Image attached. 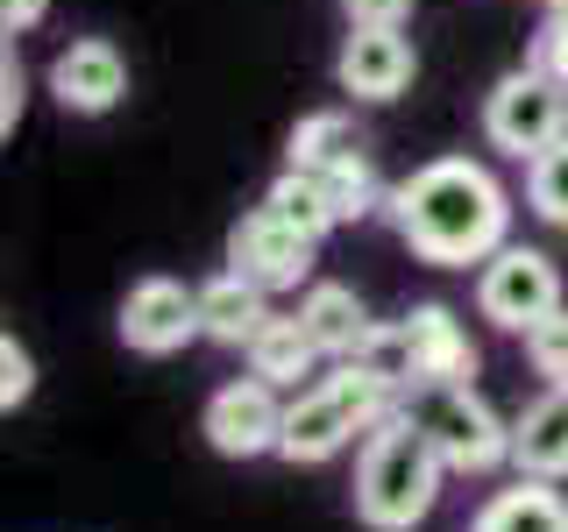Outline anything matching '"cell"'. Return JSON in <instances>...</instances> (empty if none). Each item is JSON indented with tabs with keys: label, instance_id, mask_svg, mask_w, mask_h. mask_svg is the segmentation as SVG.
I'll return each mask as SVG.
<instances>
[{
	"label": "cell",
	"instance_id": "obj_22",
	"mask_svg": "<svg viewBox=\"0 0 568 532\" xmlns=\"http://www.w3.org/2000/svg\"><path fill=\"white\" fill-rule=\"evenodd\" d=\"M519 341H526V362H532V377H547V383H568V306H561V313H547L540 327H526Z\"/></svg>",
	"mask_w": 568,
	"mask_h": 532
},
{
	"label": "cell",
	"instance_id": "obj_27",
	"mask_svg": "<svg viewBox=\"0 0 568 532\" xmlns=\"http://www.w3.org/2000/svg\"><path fill=\"white\" fill-rule=\"evenodd\" d=\"M50 22V0H0V35H29Z\"/></svg>",
	"mask_w": 568,
	"mask_h": 532
},
{
	"label": "cell",
	"instance_id": "obj_10",
	"mask_svg": "<svg viewBox=\"0 0 568 532\" xmlns=\"http://www.w3.org/2000/svg\"><path fill=\"white\" fill-rule=\"evenodd\" d=\"M50 100L64 106V114H114L121 100H129V58H121V43H106V35H79V43H64L58 58H50Z\"/></svg>",
	"mask_w": 568,
	"mask_h": 532
},
{
	"label": "cell",
	"instance_id": "obj_15",
	"mask_svg": "<svg viewBox=\"0 0 568 532\" xmlns=\"http://www.w3.org/2000/svg\"><path fill=\"white\" fill-rule=\"evenodd\" d=\"M298 319H306V334L320 341L327 362H348V355L363 348V334L377 327L369 306L355 298V284H334V277H313L306 291H298Z\"/></svg>",
	"mask_w": 568,
	"mask_h": 532
},
{
	"label": "cell",
	"instance_id": "obj_8",
	"mask_svg": "<svg viewBox=\"0 0 568 532\" xmlns=\"http://www.w3.org/2000/svg\"><path fill=\"white\" fill-rule=\"evenodd\" d=\"M313 263H320V242L306 227L277 221L271 206L242 213L235 227H227V270H242L248 284H263V291H306L313 284Z\"/></svg>",
	"mask_w": 568,
	"mask_h": 532
},
{
	"label": "cell",
	"instance_id": "obj_7",
	"mask_svg": "<svg viewBox=\"0 0 568 532\" xmlns=\"http://www.w3.org/2000/svg\"><path fill=\"white\" fill-rule=\"evenodd\" d=\"M284 390L271 377H235V383H221L206 398V412H200V433H206V448L213 454H227V461H256V454H277V440H284Z\"/></svg>",
	"mask_w": 568,
	"mask_h": 532
},
{
	"label": "cell",
	"instance_id": "obj_2",
	"mask_svg": "<svg viewBox=\"0 0 568 532\" xmlns=\"http://www.w3.org/2000/svg\"><path fill=\"white\" fill-rule=\"evenodd\" d=\"M440 490H448V461L434 454V440L405 412H390L384 426L363 433V448H355V490H348L363 532H419L434 519Z\"/></svg>",
	"mask_w": 568,
	"mask_h": 532
},
{
	"label": "cell",
	"instance_id": "obj_3",
	"mask_svg": "<svg viewBox=\"0 0 568 532\" xmlns=\"http://www.w3.org/2000/svg\"><path fill=\"white\" fill-rule=\"evenodd\" d=\"M398 405H405L398 377H384V369H369V362H327V377L292 390V405H284L277 461L320 469V461H334L342 448H355L369 426H384Z\"/></svg>",
	"mask_w": 568,
	"mask_h": 532
},
{
	"label": "cell",
	"instance_id": "obj_14",
	"mask_svg": "<svg viewBox=\"0 0 568 532\" xmlns=\"http://www.w3.org/2000/svg\"><path fill=\"white\" fill-rule=\"evenodd\" d=\"M200 327H206L213 348H242L248 355V341L271 327V291L248 284L242 270H213L200 284Z\"/></svg>",
	"mask_w": 568,
	"mask_h": 532
},
{
	"label": "cell",
	"instance_id": "obj_19",
	"mask_svg": "<svg viewBox=\"0 0 568 532\" xmlns=\"http://www.w3.org/2000/svg\"><path fill=\"white\" fill-rule=\"evenodd\" d=\"M263 206L277 213V221H292V227H306L313 242H327L334 227V206H327V192H320V177L313 171H298V164H284L277 177H271V192H263Z\"/></svg>",
	"mask_w": 568,
	"mask_h": 532
},
{
	"label": "cell",
	"instance_id": "obj_18",
	"mask_svg": "<svg viewBox=\"0 0 568 532\" xmlns=\"http://www.w3.org/2000/svg\"><path fill=\"white\" fill-rule=\"evenodd\" d=\"M320 177V192H327V206H334V221H369V213H384L390 200V185H384V171H377V156L363 150V142H348L342 156H327V164H313Z\"/></svg>",
	"mask_w": 568,
	"mask_h": 532
},
{
	"label": "cell",
	"instance_id": "obj_26",
	"mask_svg": "<svg viewBox=\"0 0 568 532\" xmlns=\"http://www.w3.org/2000/svg\"><path fill=\"white\" fill-rule=\"evenodd\" d=\"M413 8H419V0H342L348 29H405Z\"/></svg>",
	"mask_w": 568,
	"mask_h": 532
},
{
	"label": "cell",
	"instance_id": "obj_1",
	"mask_svg": "<svg viewBox=\"0 0 568 532\" xmlns=\"http://www.w3.org/2000/svg\"><path fill=\"white\" fill-rule=\"evenodd\" d=\"M384 221L426 270H484L511 242V192L476 156H434L390 185Z\"/></svg>",
	"mask_w": 568,
	"mask_h": 532
},
{
	"label": "cell",
	"instance_id": "obj_20",
	"mask_svg": "<svg viewBox=\"0 0 568 532\" xmlns=\"http://www.w3.org/2000/svg\"><path fill=\"white\" fill-rule=\"evenodd\" d=\"M348 142H363V135H355V121L342 114V106H320V114H298L292 142H284V164L313 171V164H327V156H342Z\"/></svg>",
	"mask_w": 568,
	"mask_h": 532
},
{
	"label": "cell",
	"instance_id": "obj_28",
	"mask_svg": "<svg viewBox=\"0 0 568 532\" xmlns=\"http://www.w3.org/2000/svg\"><path fill=\"white\" fill-rule=\"evenodd\" d=\"M547 8H568V0H547Z\"/></svg>",
	"mask_w": 568,
	"mask_h": 532
},
{
	"label": "cell",
	"instance_id": "obj_17",
	"mask_svg": "<svg viewBox=\"0 0 568 532\" xmlns=\"http://www.w3.org/2000/svg\"><path fill=\"white\" fill-rule=\"evenodd\" d=\"M320 362H327V355H320V341L306 334V319H298V313H271V327L248 341V369L271 377L277 390H306L320 377Z\"/></svg>",
	"mask_w": 568,
	"mask_h": 532
},
{
	"label": "cell",
	"instance_id": "obj_5",
	"mask_svg": "<svg viewBox=\"0 0 568 532\" xmlns=\"http://www.w3.org/2000/svg\"><path fill=\"white\" fill-rule=\"evenodd\" d=\"M561 135H568V85L555 71H540L532 58L519 71H505V79L484 93V142L497 156L532 164V156L555 150Z\"/></svg>",
	"mask_w": 568,
	"mask_h": 532
},
{
	"label": "cell",
	"instance_id": "obj_6",
	"mask_svg": "<svg viewBox=\"0 0 568 532\" xmlns=\"http://www.w3.org/2000/svg\"><path fill=\"white\" fill-rule=\"evenodd\" d=\"M561 270L547 248H526V242H505L497 256L476 270V313L490 319L497 334H526L540 327L547 313H561Z\"/></svg>",
	"mask_w": 568,
	"mask_h": 532
},
{
	"label": "cell",
	"instance_id": "obj_16",
	"mask_svg": "<svg viewBox=\"0 0 568 532\" xmlns=\"http://www.w3.org/2000/svg\"><path fill=\"white\" fill-rule=\"evenodd\" d=\"M469 532H568V497L540 475H519L511 490H490L476 504Z\"/></svg>",
	"mask_w": 568,
	"mask_h": 532
},
{
	"label": "cell",
	"instance_id": "obj_24",
	"mask_svg": "<svg viewBox=\"0 0 568 532\" xmlns=\"http://www.w3.org/2000/svg\"><path fill=\"white\" fill-rule=\"evenodd\" d=\"M22 114H29V71H22L14 35H8V50H0V135L8 142H14V129H22Z\"/></svg>",
	"mask_w": 568,
	"mask_h": 532
},
{
	"label": "cell",
	"instance_id": "obj_4",
	"mask_svg": "<svg viewBox=\"0 0 568 532\" xmlns=\"http://www.w3.org/2000/svg\"><path fill=\"white\" fill-rule=\"evenodd\" d=\"M398 412L434 440V454L448 461V475L511 469V419H497L476 383H405Z\"/></svg>",
	"mask_w": 568,
	"mask_h": 532
},
{
	"label": "cell",
	"instance_id": "obj_12",
	"mask_svg": "<svg viewBox=\"0 0 568 532\" xmlns=\"http://www.w3.org/2000/svg\"><path fill=\"white\" fill-rule=\"evenodd\" d=\"M405 355H413V383H476V369H484L462 313L440 298H419L405 313Z\"/></svg>",
	"mask_w": 568,
	"mask_h": 532
},
{
	"label": "cell",
	"instance_id": "obj_25",
	"mask_svg": "<svg viewBox=\"0 0 568 532\" xmlns=\"http://www.w3.org/2000/svg\"><path fill=\"white\" fill-rule=\"evenodd\" d=\"M532 64H540V71H555V79L568 85V8H547L540 35H532Z\"/></svg>",
	"mask_w": 568,
	"mask_h": 532
},
{
	"label": "cell",
	"instance_id": "obj_23",
	"mask_svg": "<svg viewBox=\"0 0 568 532\" xmlns=\"http://www.w3.org/2000/svg\"><path fill=\"white\" fill-rule=\"evenodd\" d=\"M29 398H36V355L14 334H0V412H22Z\"/></svg>",
	"mask_w": 568,
	"mask_h": 532
},
{
	"label": "cell",
	"instance_id": "obj_9",
	"mask_svg": "<svg viewBox=\"0 0 568 532\" xmlns=\"http://www.w3.org/2000/svg\"><path fill=\"white\" fill-rule=\"evenodd\" d=\"M114 327H121V341H129V355L171 362V355H185L192 341H206V327H200V284H178V277L129 284Z\"/></svg>",
	"mask_w": 568,
	"mask_h": 532
},
{
	"label": "cell",
	"instance_id": "obj_13",
	"mask_svg": "<svg viewBox=\"0 0 568 532\" xmlns=\"http://www.w3.org/2000/svg\"><path fill=\"white\" fill-rule=\"evenodd\" d=\"M511 469L540 475V483H568V383H547L511 419Z\"/></svg>",
	"mask_w": 568,
	"mask_h": 532
},
{
	"label": "cell",
	"instance_id": "obj_21",
	"mask_svg": "<svg viewBox=\"0 0 568 532\" xmlns=\"http://www.w3.org/2000/svg\"><path fill=\"white\" fill-rule=\"evenodd\" d=\"M526 206L540 213L547 227H568V135L526 164Z\"/></svg>",
	"mask_w": 568,
	"mask_h": 532
},
{
	"label": "cell",
	"instance_id": "obj_11",
	"mask_svg": "<svg viewBox=\"0 0 568 532\" xmlns=\"http://www.w3.org/2000/svg\"><path fill=\"white\" fill-rule=\"evenodd\" d=\"M413 79H419V50L405 29H348L342 58H334V85L348 100H369V106L398 100Z\"/></svg>",
	"mask_w": 568,
	"mask_h": 532
}]
</instances>
